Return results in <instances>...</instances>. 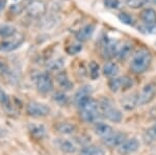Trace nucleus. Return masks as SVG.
Segmentation results:
<instances>
[{
    "instance_id": "obj_1",
    "label": "nucleus",
    "mask_w": 156,
    "mask_h": 155,
    "mask_svg": "<svg viewBox=\"0 0 156 155\" xmlns=\"http://www.w3.org/2000/svg\"><path fill=\"white\" fill-rule=\"evenodd\" d=\"M77 107L79 109L80 118L85 123H94V122H97L98 118L101 114L99 102H97V100H95L92 97H89L87 99H85Z\"/></svg>"
},
{
    "instance_id": "obj_2",
    "label": "nucleus",
    "mask_w": 156,
    "mask_h": 155,
    "mask_svg": "<svg viewBox=\"0 0 156 155\" xmlns=\"http://www.w3.org/2000/svg\"><path fill=\"white\" fill-rule=\"evenodd\" d=\"M99 107L100 112L103 118L114 123H120L123 120V114L122 111L115 106V102L109 98H102L99 101Z\"/></svg>"
},
{
    "instance_id": "obj_3",
    "label": "nucleus",
    "mask_w": 156,
    "mask_h": 155,
    "mask_svg": "<svg viewBox=\"0 0 156 155\" xmlns=\"http://www.w3.org/2000/svg\"><path fill=\"white\" fill-rule=\"evenodd\" d=\"M152 55L147 49H140L133 55L130 62V70L135 74H142L149 69Z\"/></svg>"
},
{
    "instance_id": "obj_4",
    "label": "nucleus",
    "mask_w": 156,
    "mask_h": 155,
    "mask_svg": "<svg viewBox=\"0 0 156 155\" xmlns=\"http://www.w3.org/2000/svg\"><path fill=\"white\" fill-rule=\"evenodd\" d=\"M27 114L32 118H44L50 114L51 108L44 103L37 101H31L26 106Z\"/></svg>"
},
{
    "instance_id": "obj_5",
    "label": "nucleus",
    "mask_w": 156,
    "mask_h": 155,
    "mask_svg": "<svg viewBox=\"0 0 156 155\" xmlns=\"http://www.w3.org/2000/svg\"><path fill=\"white\" fill-rule=\"evenodd\" d=\"M34 81H36V86L39 93L43 95H48L53 91V80L48 73H40L36 77Z\"/></svg>"
},
{
    "instance_id": "obj_6",
    "label": "nucleus",
    "mask_w": 156,
    "mask_h": 155,
    "mask_svg": "<svg viewBox=\"0 0 156 155\" xmlns=\"http://www.w3.org/2000/svg\"><path fill=\"white\" fill-rule=\"evenodd\" d=\"M155 96H156V84L154 82L146 84L137 96V106L149 104L150 102H152L154 100Z\"/></svg>"
},
{
    "instance_id": "obj_7",
    "label": "nucleus",
    "mask_w": 156,
    "mask_h": 155,
    "mask_svg": "<svg viewBox=\"0 0 156 155\" xmlns=\"http://www.w3.org/2000/svg\"><path fill=\"white\" fill-rule=\"evenodd\" d=\"M120 48V43L114 39H108L105 37L102 42L101 46V53L104 58H112L117 56L118 50Z\"/></svg>"
},
{
    "instance_id": "obj_8",
    "label": "nucleus",
    "mask_w": 156,
    "mask_h": 155,
    "mask_svg": "<svg viewBox=\"0 0 156 155\" xmlns=\"http://www.w3.org/2000/svg\"><path fill=\"white\" fill-rule=\"evenodd\" d=\"M140 147V141L136 137H131V139H126L122 144L117 148V152L120 155H130L138 151Z\"/></svg>"
},
{
    "instance_id": "obj_9",
    "label": "nucleus",
    "mask_w": 156,
    "mask_h": 155,
    "mask_svg": "<svg viewBox=\"0 0 156 155\" xmlns=\"http://www.w3.org/2000/svg\"><path fill=\"white\" fill-rule=\"evenodd\" d=\"M25 11L31 18H41L46 14L47 6L41 0H34L26 6Z\"/></svg>"
},
{
    "instance_id": "obj_10",
    "label": "nucleus",
    "mask_w": 156,
    "mask_h": 155,
    "mask_svg": "<svg viewBox=\"0 0 156 155\" xmlns=\"http://www.w3.org/2000/svg\"><path fill=\"white\" fill-rule=\"evenodd\" d=\"M127 139L126 133L122 131H114L112 134H109L108 136L102 139V142L105 146L110 147V148H118L125 139Z\"/></svg>"
},
{
    "instance_id": "obj_11",
    "label": "nucleus",
    "mask_w": 156,
    "mask_h": 155,
    "mask_svg": "<svg viewBox=\"0 0 156 155\" xmlns=\"http://www.w3.org/2000/svg\"><path fill=\"white\" fill-rule=\"evenodd\" d=\"M24 42V37L19 34L12 40H6L0 43V51L1 52H12L19 48Z\"/></svg>"
},
{
    "instance_id": "obj_12",
    "label": "nucleus",
    "mask_w": 156,
    "mask_h": 155,
    "mask_svg": "<svg viewBox=\"0 0 156 155\" xmlns=\"http://www.w3.org/2000/svg\"><path fill=\"white\" fill-rule=\"evenodd\" d=\"M92 94H93V87L87 84V86H81L76 93H75L74 97H73V101L76 104V106H78L81 102H83L85 99H87L89 97H92Z\"/></svg>"
},
{
    "instance_id": "obj_13",
    "label": "nucleus",
    "mask_w": 156,
    "mask_h": 155,
    "mask_svg": "<svg viewBox=\"0 0 156 155\" xmlns=\"http://www.w3.org/2000/svg\"><path fill=\"white\" fill-rule=\"evenodd\" d=\"M95 28H96L95 24H92V23L87 24L85 26L80 28L79 30L75 33V37H76V40L78 42H81V43L82 42L87 41V40L92 37L93 33H94V31H95Z\"/></svg>"
},
{
    "instance_id": "obj_14",
    "label": "nucleus",
    "mask_w": 156,
    "mask_h": 155,
    "mask_svg": "<svg viewBox=\"0 0 156 155\" xmlns=\"http://www.w3.org/2000/svg\"><path fill=\"white\" fill-rule=\"evenodd\" d=\"M55 145L57 146L60 151L62 153H66V154H73L77 151V147L73 142L69 141V139H60L55 141Z\"/></svg>"
},
{
    "instance_id": "obj_15",
    "label": "nucleus",
    "mask_w": 156,
    "mask_h": 155,
    "mask_svg": "<svg viewBox=\"0 0 156 155\" xmlns=\"http://www.w3.org/2000/svg\"><path fill=\"white\" fill-rule=\"evenodd\" d=\"M28 130L29 133L37 139H42L47 136V129L43 124H29Z\"/></svg>"
},
{
    "instance_id": "obj_16",
    "label": "nucleus",
    "mask_w": 156,
    "mask_h": 155,
    "mask_svg": "<svg viewBox=\"0 0 156 155\" xmlns=\"http://www.w3.org/2000/svg\"><path fill=\"white\" fill-rule=\"evenodd\" d=\"M94 130H95V133H96L98 136L101 137V139L108 136L109 134H112V132L115 131L114 128H112L110 125L103 123V122H97L94 126Z\"/></svg>"
},
{
    "instance_id": "obj_17",
    "label": "nucleus",
    "mask_w": 156,
    "mask_h": 155,
    "mask_svg": "<svg viewBox=\"0 0 156 155\" xmlns=\"http://www.w3.org/2000/svg\"><path fill=\"white\" fill-rule=\"evenodd\" d=\"M56 81H57V83H58V86L62 87V89L66 90V91H70V90H72L73 86H74V83L70 80L68 74L64 71H60L56 74Z\"/></svg>"
},
{
    "instance_id": "obj_18",
    "label": "nucleus",
    "mask_w": 156,
    "mask_h": 155,
    "mask_svg": "<svg viewBox=\"0 0 156 155\" xmlns=\"http://www.w3.org/2000/svg\"><path fill=\"white\" fill-rule=\"evenodd\" d=\"M80 155H106L105 150L97 145H85L80 149Z\"/></svg>"
},
{
    "instance_id": "obj_19",
    "label": "nucleus",
    "mask_w": 156,
    "mask_h": 155,
    "mask_svg": "<svg viewBox=\"0 0 156 155\" xmlns=\"http://www.w3.org/2000/svg\"><path fill=\"white\" fill-rule=\"evenodd\" d=\"M140 19L145 25H155L156 24V11L153 9H146L140 12Z\"/></svg>"
},
{
    "instance_id": "obj_20",
    "label": "nucleus",
    "mask_w": 156,
    "mask_h": 155,
    "mask_svg": "<svg viewBox=\"0 0 156 155\" xmlns=\"http://www.w3.org/2000/svg\"><path fill=\"white\" fill-rule=\"evenodd\" d=\"M102 72L105 76L108 77V78H115V77H117V75L119 74L120 68L115 62H108L104 65Z\"/></svg>"
},
{
    "instance_id": "obj_21",
    "label": "nucleus",
    "mask_w": 156,
    "mask_h": 155,
    "mask_svg": "<svg viewBox=\"0 0 156 155\" xmlns=\"http://www.w3.org/2000/svg\"><path fill=\"white\" fill-rule=\"evenodd\" d=\"M132 45L130 43H124L123 45H120V48L118 50L117 58L119 61H126V59L131 55L132 53Z\"/></svg>"
},
{
    "instance_id": "obj_22",
    "label": "nucleus",
    "mask_w": 156,
    "mask_h": 155,
    "mask_svg": "<svg viewBox=\"0 0 156 155\" xmlns=\"http://www.w3.org/2000/svg\"><path fill=\"white\" fill-rule=\"evenodd\" d=\"M55 129L60 134H73L77 130V127L74 124L68 122H60L55 126Z\"/></svg>"
},
{
    "instance_id": "obj_23",
    "label": "nucleus",
    "mask_w": 156,
    "mask_h": 155,
    "mask_svg": "<svg viewBox=\"0 0 156 155\" xmlns=\"http://www.w3.org/2000/svg\"><path fill=\"white\" fill-rule=\"evenodd\" d=\"M137 96L134 94H132L127 97H124V98L121 100L122 106L124 107L126 111H132L135 106H137Z\"/></svg>"
},
{
    "instance_id": "obj_24",
    "label": "nucleus",
    "mask_w": 156,
    "mask_h": 155,
    "mask_svg": "<svg viewBox=\"0 0 156 155\" xmlns=\"http://www.w3.org/2000/svg\"><path fill=\"white\" fill-rule=\"evenodd\" d=\"M144 142L146 144H153L156 142V123L153 124L152 126L149 127L147 130L145 131L144 136H143Z\"/></svg>"
},
{
    "instance_id": "obj_25",
    "label": "nucleus",
    "mask_w": 156,
    "mask_h": 155,
    "mask_svg": "<svg viewBox=\"0 0 156 155\" xmlns=\"http://www.w3.org/2000/svg\"><path fill=\"white\" fill-rule=\"evenodd\" d=\"M16 34V28L9 24H1L0 25V37L3 39L12 37Z\"/></svg>"
},
{
    "instance_id": "obj_26",
    "label": "nucleus",
    "mask_w": 156,
    "mask_h": 155,
    "mask_svg": "<svg viewBox=\"0 0 156 155\" xmlns=\"http://www.w3.org/2000/svg\"><path fill=\"white\" fill-rule=\"evenodd\" d=\"M108 86H109L112 92H117L121 91L123 89V83H122V77H115V78H110V80L108 81Z\"/></svg>"
},
{
    "instance_id": "obj_27",
    "label": "nucleus",
    "mask_w": 156,
    "mask_h": 155,
    "mask_svg": "<svg viewBox=\"0 0 156 155\" xmlns=\"http://www.w3.org/2000/svg\"><path fill=\"white\" fill-rule=\"evenodd\" d=\"M53 100H54V102H56L60 106H65L69 103V97H68L67 94L64 93V92H56V93L53 95Z\"/></svg>"
},
{
    "instance_id": "obj_28",
    "label": "nucleus",
    "mask_w": 156,
    "mask_h": 155,
    "mask_svg": "<svg viewBox=\"0 0 156 155\" xmlns=\"http://www.w3.org/2000/svg\"><path fill=\"white\" fill-rule=\"evenodd\" d=\"M65 66V59L64 58H56L51 61L48 64V69L51 70V71H59L64 68Z\"/></svg>"
},
{
    "instance_id": "obj_29",
    "label": "nucleus",
    "mask_w": 156,
    "mask_h": 155,
    "mask_svg": "<svg viewBox=\"0 0 156 155\" xmlns=\"http://www.w3.org/2000/svg\"><path fill=\"white\" fill-rule=\"evenodd\" d=\"M89 69H90V76L92 79H97L99 77V74H100V67L99 65L97 64L96 62H90V66H89Z\"/></svg>"
},
{
    "instance_id": "obj_30",
    "label": "nucleus",
    "mask_w": 156,
    "mask_h": 155,
    "mask_svg": "<svg viewBox=\"0 0 156 155\" xmlns=\"http://www.w3.org/2000/svg\"><path fill=\"white\" fill-rule=\"evenodd\" d=\"M118 18L122 23L129 25V26H133L134 25V19H133L132 16H130L127 12H121V14L118 15Z\"/></svg>"
},
{
    "instance_id": "obj_31",
    "label": "nucleus",
    "mask_w": 156,
    "mask_h": 155,
    "mask_svg": "<svg viewBox=\"0 0 156 155\" xmlns=\"http://www.w3.org/2000/svg\"><path fill=\"white\" fill-rule=\"evenodd\" d=\"M125 3H126L130 9H137L145 5L146 0H125Z\"/></svg>"
},
{
    "instance_id": "obj_32",
    "label": "nucleus",
    "mask_w": 156,
    "mask_h": 155,
    "mask_svg": "<svg viewBox=\"0 0 156 155\" xmlns=\"http://www.w3.org/2000/svg\"><path fill=\"white\" fill-rule=\"evenodd\" d=\"M0 104L3 107H11V99L3 90L0 87Z\"/></svg>"
},
{
    "instance_id": "obj_33",
    "label": "nucleus",
    "mask_w": 156,
    "mask_h": 155,
    "mask_svg": "<svg viewBox=\"0 0 156 155\" xmlns=\"http://www.w3.org/2000/svg\"><path fill=\"white\" fill-rule=\"evenodd\" d=\"M82 50V46L81 44H73V45H70L69 47H67L66 51L68 54H70V55H75V54L79 53L80 51Z\"/></svg>"
},
{
    "instance_id": "obj_34",
    "label": "nucleus",
    "mask_w": 156,
    "mask_h": 155,
    "mask_svg": "<svg viewBox=\"0 0 156 155\" xmlns=\"http://www.w3.org/2000/svg\"><path fill=\"white\" fill-rule=\"evenodd\" d=\"M122 83H123V89L122 91H126V90L131 89V86H133V81L130 77L128 76H123L122 77Z\"/></svg>"
},
{
    "instance_id": "obj_35",
    "label": "nucleus",
    "mask_w": 156,
    "mask_h": 155,
    "mask_svg": "<svg viewBox=\"0 0 156 155\" xmlns=\"http://www.w3.org/2000/svg\"><path fill=\"white\" fill-rule=\"evenodd\" d=\"M104 5L108 7V9H118L120 5V1L119 0H104Z\"/></svg>"
},
{
    "instance_id": "obj_36",
    "label": "nucleus",
    "mask_w": 156,
    "mask_h": 155,
    "mask_svg": "<svg viewBox=\"0 0 156 155\" xmlns=\"http://www.w3.org/2000/svg\"><path fill=\"white\" fill-rule=\"evenodd\" d=\"M9 11H11L12 14H16L18 15L20 14L22 11H23V6L21 5L20 3H16V4H12V5H11V7H9Z\"/></svg>"
},
{
    "instance_id": "obj_37",
    "label": "nucleus",
    "mask_w": 156,
    "mask_h": 155,
    "mask_svg": "<svg viewBox=\"0 0 156 155\" xmlns=\"http://www.w3.org/2000/svg\"><path fill=\"white\" fill-rule=\"evenodd\" d=\"M6 3H7V0H0V12L5 9Z\"/></svg>"
},
{
    "instance_id": "obj_38",
    "label": "nucleus",
    "mask_w": 156,
    "mask_h": 155,
    "mask_svg": "<svg viewBox=\"0 0 156 155\" xmlns=\"http://www.w3.org/2000/svg\"><path fill=\"white\" fill-rule=\"evenodd\" d=\"M6 133H7V131L5 130V129L2 128V127L0 126V137H4L6 136Z\"/></svg>"
},
{
    "instance_id": "obj_39",
    "label": "nucleus",
    "mask_w": 156,
    "mask_h": 155,
    "mask_svg": "<svg viewBox=\"0 0 156 155\" xmlns=\"http://www.w3.org/2000/svg\"><path fill=\"white\" fill-rule=\"evenodd\" d=\"M28 1H31V0H28ZM32 1H34V0H32Z\"/></svg>"
}]
</instances>
